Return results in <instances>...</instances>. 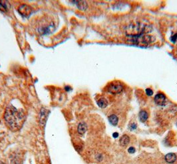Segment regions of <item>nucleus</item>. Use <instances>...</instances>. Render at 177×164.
Here are the masks:
<instances>
[{
  "mask_svg": "<svg viewBox=\"0 0 177 164\" xmlns=\"http://www.w3.org/2000/svg\"><path fill=\"white\" fill-rule=\"evenodd\" d=\"M165 161L168 163H172L176 160V155L175 153H169L166 154L164 157Z\"/></svg>",
  "mask_w": 177,
  "mask_h": 164,
  "instance_id": "10",
  "label": "nucleus"
},
{
  "mask_svg": "<svg viewBox=\"0 0 177 164\" xmlns=\"http://www.w3.org/2000/svg\"><path fill=\"white\" fill-rule=\"evenodd\" d=\"M166 96L163 93H159L155 95V102L159 105H164L166 103Z\"/></svg>",
  "mask_w": 177,
  "mask_h": 164,
  "instance_id": "8",
  "label": "nucleus"
},
{
  "mask_svg": "<svg viewBox=\"0 0 177 164\" xmlns=\"http://www.w3.org/2000/svg\"><path fill=\"white\" fill-rule=\"evenodd\" d=\"M149 114L145 110H142L139 112V119L142 122H145L148 120Z\"/></svg>",
  "mask_w": 177,
  "mask_h": 164,
  "instance_id": "16",
  "label": "nucleus"
},
{
  "mask_svg": "<svg viewBox=\"0 0 177 164\" xmlns=\"http://www.w3.org/2000/svg\"><path fill=\"white\" fill-rule=\"evenodd\" d=\"M128 151L129 153H134L135 152V148L133 147H131L128 149Z\"/></svg>",
  "mask_w": 177,
  "mask_h": 164,
  "instance_id": "19",
  "label": "nucleus"
},
{
  "mask_svg": "<svg viewBox=\"0 0 177 164\" xmlns=\"http://www.w3.org/2000/svg\"><path fill=\"white\" fill-rule=\"evenodd\" d=\"M73 3H75L77 7L81 10H85L87 8V3L85 1H74Z\"/></svg>",
  "mask_w": 177,
  "mask_h": 164,
  "instance_id": "14",
  "label": "nucleus"
},
{
  "mask_svg": "<svg viewBox=\"0 0 177 164\" xmlns=\"http://www.w3.org/2000/svg\"><path fill=\"white\" fill-rule=\"evenodd\" d=\"M4 120L7 127L13 132H17L22 128L26 120V114L22 109H17L8 105L5 111Z\"/></svg>",
  "mask_w": 177,
  "mask_h": 164,
  "instance_id": "1",
  "label": "nucleus"
},
{
  "mask_svg": "<svg viewBox=\"0 0 177 164\" xmlns=\"http://www.w3.org/2000/svg\"><path fill=\"white\" fill-rule=\"evenodd\" d=\"M123 90V86L117 81H113L108 85L107 91L112 94H118Z\"/></svg>",
  "mask_w": 177,
  "mask_h": 164,
  "instance_id": "5",
  "label": "nucleus"
},
{
  "mask_svg": "<svg viewBox=\"0 0 177 164\" xmlns=\"http://www.w3.org/2000/svg\"><path fill=\"white\" fill-rule=\"evenodd\" d=\"M152 30L153 27L151 25L140 22H133L126 27L125 33L128 37H135L149 34L152 32Z\"/></svg>",
  "mask_w": 177,
  "mask_h": 164,
  "instance_id": "2",
  "label": "nucleus"
},
{
  "mask_svg": "<svg viewBox=\"0 0 177 164\" xmlns=\"http://www.w3.org/2000/svg\"><path fill=\"white\" fill-rule=\"evenodd\" d=\"M97 105H99V107L101 108H105V107L108 105V101L104 97H101V98L99 99L97 101Z\"/></svg>",
  "mask_w": 177,
  "mask_h": 164,
  "instance_id": "15",
  "label": "nucleus"
},
{
  "mask_svg": "<svg viewBox=\"0 0 177 164\" xmlns=\"http://www.w3.org/2000/svg\"><path fill=\"white\" fill-rule=\"evenodd\" d=\"M176 39H177V34H175L174 36H173L172 38H171V40H172L173 42H175L176 41Z\"/></svg>",
  "mask_w": 177,
  "mask_h": 164,
  "instance_id": "20",
  "label": "nucleus"
},
{
  "mask_svg": "<svg viewBox=\"0 0 177 164\" xmlns=\"http://www.w3.org/2000/svg\"><path fill=\"white\" fill-rule=\"evenodd\" d=\"M9 5L7 1H2V0L0 1V10L3 12L6 13L9 11Z\"/></svg>",
  "mask_w": 177,
  "mask_h": 164,
  "instance_id": "13",
  "label": "nucleus"
},
{
  "mask_svg": "<svg viewBox=\"0 0 177 164\" xmlns=\"http://www.w3.org/2000/svg\"><path fill=\"white\" fill-rule=\"evenodd\" d=\"M131 39L130 40L131 42L140 46H148L150 44H152L155 41V38L153 36L145 34L139 36L129 37Z\"/></svg>",
  "mask_w": 177,
  "mask_h": 164,
  "instance_id": "4",
  "label": "nucleus"
},
{
  "mask_svg": "<svg viewBox=\"0 0 177 164\" xmlns=\"http://www.w3.org/2000/svg\"><path fill=\"white\" fill-rule=\"evenodd\" d=\"M18 11L22 16L25 17H28L30 16L32 13V7L27 4H22L19 7Z\"/></svg>",
  "mask_w": 177,
  "mask_h": 164,
  "instance_id": "6",
  "label": "nucleus"
},
{
  "mask_svg": "<svg viewBox=\"0 0 177 164\" xmlns=\"http://www.w3.org/2000/svg\"><path fill=\"white\" fill-rule=\"evenodd\" d=\"M146 93H147V95H149V96H151V95H153V91L151 89L147 88L146 89Z\"/></svg>",
  "mask_w": 177,
  "mask_h": 164,
  "instance_id": "18",
  "label": "nucleus"
},
{
  "mask_svg": "<svg viewBox=\"0 0 177 164\" xmlns=\"http://www.w3.org/2000/svg\"><path fill=\"white\" fill-rule=\"evenodd\" d=\"M0 164H5V163H3V162L0 161Z\"/></svg>",
  "mask_w": 177,
  "mask_h": 164,
  "instance_id": "23",
  "label": "nucleus"
},
{
  "mask_svg": "<svg viewBox=\"0 0 177 164\" xmlns=\"http://www.w3.org/2000/svg\"><path fill=\"white\" fill-rule=\"evenodd\" d=\"M56 27L55 22L49 18H44L39 22L38 25V32L39 34L42 35L49 34L55 30Z\"/></svg>",
  "mask_w": 177,
  "mask_h": 164,
  "instance_id": "3",
  "label": "nucleus"
},
{
  "mask_svg": "<svg viewBox=\"0 0 177 164\" xmlns=\"http://www.w3.org/2000/svg\"><path fill=\"white\" fill-rule=\"evenodd\" d=\"M11 164H23V159L19 154H15L11 158Z\"/></svg>",
  "mask_w": 177,
  "mask_h": 164,
  "instance_id": "9",
  "label": "nucleus"
},
{
  "mask_svg": "<svg viewBox=\"0 0 177 164\" xmlns=\"http://www.w3.org/2000/svg\"><path fill=\"white\" fill-rule=\"evenodd\" d=\"M113 138H118V133H116V132L114 133V134H113Z\"/></svg>",
  "mask_w": 177,
  "mask_h": 164,
  "instance_id": "22",
  "label": "nucleus"
},
{
  "mask_svg": "<svg viewBox=\"0 0 177 164\" xmlns=\"http://www.w3.org/2000/svg\"><path fill=\"white\" fill-rule=\"evenodd\" d=\"M130 128H131V130H135L136 128H137V125L135 124H133L131 126V127H130Z\"/></svg>",
  "mask_w": 177,
  "mask_h": 164,
  "instance_id": "21",
  "label": "nucleus"
},
{
  "mask_svg": "<svg viewBox=\"0 0 177 164\" xmlns=\"http://www.w3.org/2000/svg\"><path fill=\"white\" fill-rule=\"evenodd\" d=\"M109 122L111 123V124H112L113 126H116L118 124V119L116 115L113 114V115H111V116L109 117Z\"/></svg>",
  "mask_w": 177,
  "mask_h": 164,
  "instance_id": "17",
  "label": "nucleus"
},
{
  "mask_svg": "<svg viewBox=\"0 0 177 164\" xmlns=\"http://www.w3.org/2000/svg\"><path fill=\"white\" fill-rule=\"evenodd\" d=\"M87 130V126L85 123L81 122L79 124L78 127H77V132H78L79 134L81 136H83L85 134L86 131Z\"/></svg>",
  "mask_w": 177,
  "mask_h": 164,
  "instance_id": "11",
  "label": "nucleus"
},
{
  "mask_svg": "<svg viewBox=\"0 0 177 164\" xmlns=\"http://www.w3.org/2000/svg\"><path fill=\"white\" fill-rule=\"evenodd\" d=\"M130 142V139H129V137L127 136V135H123L121 138H120L119 140V143L120 145L122 146V147H125L129 144Z\"/></svg>",
  "mask_w": 177,
  "mask_h": 164,
  "instance_id": "12",
  "label": "nucleus"
},
{
  "mask_svg": "<svg viewBox=\"0 0 177 164\" xmlns=\"http://www.w3.org/2000/svg\"><path fill=\"white\" fill-rule=\"evenodd\" d=\"M48 110H47L45 108H42L41 109L39 114V123L42 127H45V126L47 120L48 118Z\"/></svg>",
  "mask_w": 177,
  "mask_h": 164,
  "instance_id": "7",
  "label": "nucleus"
}]
</instances>
